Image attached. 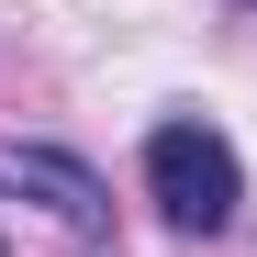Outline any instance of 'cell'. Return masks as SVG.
I'll return each mask as SVG.
<instances>
[{"instance_id":"obj_2","label":"cell","mask_w":257,"mask_h":257,"mask_svg":"<svg viewBox=\"0 0 257 257\" xmlns=\"http://www.w3.org/2000/svg\"><path fill=\"white\" fill-rule=\"evenodd\" d=\"M0 190H12V201H45L56 224H78V235L112 224V190H101L78 157H56V146H0Z\"/></svg>"},{"instance_id":"obj_1","label":"cell","mask_w":257,"mask_h":257,"mask_svg":"<svg viewBox=\"0 0 257 257\" xmlns=\"http://www.w3.org/2000/svg\"><path fill=\"white\" fill-rule=\"evenodd\" d=\"M146 190H157V212L179 235H224L235 224V201H246V179H235V146L212 135V123H157L146 135Z\"/></svg>"}]
</instances>
